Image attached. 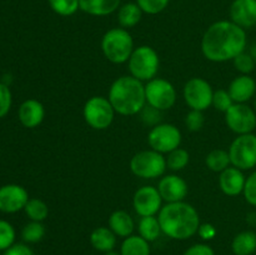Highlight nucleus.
I'll use <instances>...</instances> for the list:
<instances>
[{"instance_id": "nucleus-1", "label": "nucleus", "mask_w": 256, "mask_h": 255, "mask_svg": "<svg viewBox=\"0 0 256 255\" xmlns=\"http://www.w3.org/2000/svg\"><path fill=\"white\" fill-rule=\"evenodd\" d=\"M246 32L232 20L210 25L202 39V52L208 60L224 62L234 60L246 48Z\"/></svg>"}, {"instance_id": "nucleus-2", "label": "nucleus", "mask_w": 256, "mask_h": 255, "mask_svg": "<svg viewBox=\"0 0 256 255\" xmlns=\"http://www.w3.org/2000/svg\"><path fill=\"white\" fill-rule=\"evenodd\" d=\"M162 234L175 240H186L195 235L200 226L199 212L185 202H168L158 216Z\"/></svg>"}, {"instance_id": "nucleus-3", "label": "nucleus", "mask_w": 256, "mask_h": 255, "mask_svg": "<svg viewBox=\"0 0 256 255\" xmlns=\"http://www.w3.org/2000/svg\"><path fill=\"white\" fill-rule=\"evenodd\" d=\"M108 99L118 114L124 116L136 115L146 104L145 85L132 75H124L112 82Z\"/></svg>"}, {"instance_id": "nucleus-4", "label": "nucleus", "mask_w": 256, "mask_h": 255, "mask_svg": "<svg viewBox=\"0 0 256 255\" xmlns=\"http://www.w3.org/2000/svg\"><path fill=\"white\" fill-rule=\"evenodd\" d=\"M102 50L110 62L122 64L130 59L134 52V40L124 28H112L102 36Z\"/></svg>"}, {"instance_id": "nucleus-5", "label": "nucleus", "mask_w": 256, "mask_h": 255, "mask_svg": "<svg viewBox=\"0 0 256 255\" xmlns=\"http://www.w3.org/2000/svg\"><path fill=\"white\" fill-rule=\"evenodd\" d=\"M132 76L140 82H150L156 76L160 66V59L156 50L149 45L135 48L132 56L128 60Z\"/></svg>"}, {"instance_id": "nucleus-6", "label": "nucleus", "mask_w": 256, "mask_h": 255, "mask_svg": "<svg viewBox=\"0 0 256 255\" xmlns=\"http://www.w3.org/2000/svg\"><path fill=\"white\" fill-rule=\"evenodd\" d=\"M166 158L155 150H142L130 160V170L142 179H155L164 175L166 170Z\"/></svg>"}, {"instance_id": "nucleus-7", "label": "nucleus", "mask_w": 256, "mask_h": 255, "mask_svg": "<svg viewBox=\"0 0 256 255\" xmlns=\"http://www.w3.org/2000/svg\"><path fill=\"white\" fill-rule=\"evenodd\" d=\"M82 114L90 128L95 130H105L112 125L115 110L108 98L92 96L85 102Z\"/></svg>"}, {"instance_id": "nucleus-8", "label": "nucleus", "mask_w": 256, "mask_h": 255, "mask_svg": "<svg viewBox=\"0 0 256 255\" xmlns=\"http://www.w3.org/2000/svg\"><path fill=\"white\" fill-rule=\"evenodd\" d=\"M229 156L232 166L240 170H249L256 166V135H238L229 148Z\"/></svg>"}, {"instance_id": "nucleus-9", "label": "nucleus", "mask_w": 256, "mask_h": 255, "mask_svg": "<svg viewBox=\"0 0 256 255\" xmlns=\"http://www.w3.org/2000/svg\"><path fill=\"white\" fill-rule=\"evenodd\" d=\"M145 96L149 106L159 112H165L174 106L176 102V90L168 80L154 78L145 85Z\"/></svg>"}, {"instance_id": "nucleus-10", "label": "nucleus", "mask_w": 256, "mask_h": 255, "mask_svg": "<svg viewBox=\"0 0 256 255\" xmlns=\"http://www.w3.org/2000/svg\"><path fill=\"white\" fill-rule=\"evenodd\" d=\"M150 148L162 154H169L182 144V132L172 124H158L148 134Z\"/></svg>"}, {"instance_id": "nucleus-11", "label": "nucleus", "mask_w": 256, "mask_h": 255, "mask_svg": "<svg viewBox=\"0 0 256 255\" xmlns=\"http://www.w3.org/2000/svg\"><path fill=\"white\" fill-rule=\"evenodd\" d=\"M184 100L192 110L204 112L212 104L214 90L202 78H192L184 86Z\"/></svg>"}, {"instance_id": "nucleus-12", "label": "nucleus", "mask_w": 256, "mask_h": 255, "mask_svg": "<svg viewBox=\"0 0 256 255\" xmlns=\"http://www.w3.org/2000/svg\"><path fill=\"white\" fill-rule=\"evenodd\" d=\"M225 122L235 134H250L256 128V112L249 105L234 102L225 112Z\"/></svg>"}, {"instance_id": "nucleus-13", "label": "nucleus", "mask_w": 256, "mask_h": 255, "mask_svg": "<svg viewBox=\"0 0 256 255\" xmlns=\"http://www.w3.org/2000/svg\"><path fill=\"white\" fill-rule=\"evenodd\" d=\"M162 198L158 188L144 185L135 192L132 206L140 216H155L162 210Z\"/></svg>"}, {"instance_id": "nucleus-14", "label": "nucleus", "mask_w": 256, "mask_h": 255, "mask_svg": "<svg viewBox=\"0 0 256 255\" xmlns=\"http://www.w3.org/2000/svg\"><path fill=\"white\" fill-rule=\"evenodd\" d=\"M29 200V194L18 184H8L0 188V212L12 214L22 210Z\"/></svg>"}, {"instance_id": "nucleus-15", "label": "nucleus", "mask_w": 256, "mask_h": 255, "mask_svg": "<svg viewBox=\"0 0 256 255\" xmlns=\"http://www.w3.org/2000/svg\"><path fill=\"white\" fill-rule=\"evenodd\" d=\"M158 190H159L162 200L166 202H184L189 192L186 182L182 178L174 174L165 175L164 178H162L159 185H158Z\"/></svg>"}, {"instance_id": "nucleus-16", "label": "nucleus", "mask_w": 256, "mask_h": 255, "mask_svg": "<svg viewBox=\"0 0 256 255\" xmlns=\"http://www.w3.org/2000/svg\"><path fill=\"white\" fill-rule=\"evenodd\" d=\"M230 19L242 29L256 25V0H234L230 5Z\"/></svg>"}, {"instance_id": "nucleus-17", "label": "nucleus", "mask_w": 256, "mask_h": 255, "mask_svg": "<svg viewBox=\"0 0 256 255\" xmlns=\"http://www.w3.org/2000/svg\"><path fill=\"white\" fill-rule=\"evenodd\" d=\"M245 182H246V178L242 170L238 168L229 166L224 172H220L219 186L228 196H238L242 194L244 192Z\"/></svg>"}, {"instance_id": "nucleus-18", "label": "nucleus", "mask_w": 256, "mask_h": 255, "mask_svg": "<svg viewBox=\"0 0 256 255\" xmlns=\"http://www.w3.org/2000/svg\"><path fill=\"white\" fill-rule=\"evenodd\" d=\"M19 120L25 128H32L39 126L42 122L45 116V109L44 105L39 102V100L35 99H28L20 105L19 112Z\"/></svg>"}, {"instance_id": "nucleus-19", "label": "nucleus", "mask_w": 256, "mask_h": 255, "mask_svg": "<svg viewBox=\"0 0 256 255\" xmlns=\"http://www.w3.org/2000/svg\"><path fill=\"white\" fill-rule=\"evenodd\" d=\"M230 96L238 104H245L254 96L256 92V82L250 75H239L229 85Z\"/></svg>"}, {"instance_id": "nucleus-20", "label": "nucleus", "mask_w": 256, "mask_h": 255, "mask_svg": "<svg viewBox=\"0 0 256 255\" xmlns=\"http://www.w3.org/2000/svg\"><path fill=\"white\" fill-rule=\"evenodd\" d=\"M122 0H79L80 10L92 16H106L120 8Z\"/></svg>"}, {"instance_id": "nucleus-21", "label": "nucleus", "mask_w": 256, "mask_h": 255, "mask_svg": "<svg viewBox=\"0 0 256 255\" xmlns=\"http://www.w3.org/2000/svg\"><path fill=\"white\" fill-rule=\"evenodd\" d=\"M109 228L116 236L128 238L134 232V220L125 210H116L109 218Z\"/></svg>"}, {"instance_id": "nucleus-22", "label": "nucleus", "mask_w": 256, "mask_h": 255, "mask_svg": "<svg viewBox=\"0 0 256 255\" xmlns=\"http://www.w3.org/2000/svg\"><path fill=\"white\" fill-rule=\"evenodd\" d=\"M90 242L98 252H108L110 250H114L116 245V235L112 232L110 228L100 226L92 230L90 235Z\"/></svg>"}, {"instance_id": "nucleus-23", "label": "nucleus", "mask_w": 256, "mask_h": 255, "mask_svg": "<svg viewBox=\"0 0 256 255\" xmlns=\"http://www.w3.org/2000/svg\"><path fill=\"white\" fill-rule=\"evenodd\" d=\"M232 250L235 255H252L256 252V232L245 230L235 235L232 242Z\"/></svg>"}, {"instance_id": "nucleus-24", "label": "nucleus", "mask_w": 256, "mask_h": 255, "mask_svg": "<svg viewBox=\"0 0 256 255\" xmlns=\"http://www.w3.org/2000/svg\"><path fill=\"white\" fill-rule=\"evenodd\" d=\"M142 16V10L136 2H126L118 9V22L120 26L128 29L139 24Z\"/></svg>"}, {"instance_id": "nucleus-25", "label": "nucleus", "mask_w": 256, "mask_h": 255, "mask_svg": "<svg viewBox=\"0 0 256 255\" xmlns=\"http://www.w3.org/2000/svg\"><path fill=\"white\" fill-rule=\"evenodd\" d=\"M120 255H150L149 242L140 235H130L122 242Z\"/></svg>"}, {"instance_id": "nucleus-26", "label": "nucleus", "mask_w": 256, "mask_h": 255, "mask_svg": "<svg viewBox=\"0 0 256 255\" xmlns=\"http://www.w3.org/2000/svg\"><path fill=\"white\" fill-rule=\"evenodd\" d=\"M138 230L140 236L149 242H155L162 232L159 219L156 216H142L138 224Z\"/></svg>"}, {"instance_id": "nucleus-27", "label": "nucleus", "mask_w": 256, "mask_h": 255, "mask_svg": "<svg viewBox=\"0 0 256 255\" xmlns=\"http://www.w3.org/2000/svg\"><path fill=\"white\" fill-rule=\"evenodd\" d=\"M205 164H206V166L209 168L212 172H224V170L228 169L229 165L232 164L229 152H225V150L222 149L212 150V152L206 155V158H205Z\"/></svg>"}, {"instance_id": "nucleus-28", "label": "nucleus", "mask_w": 256, "mask_h": 255, "mask_svg": "<svg viewBox=\"0 0 256 255\" xmlns=\"http://www.w3.org/2000/svg\"><path fill=\"white\" fill-rule=\"evenodd\" d=\"M24 210L25 214L28 215V218L32 222H44L48 218V215H49V208H48L46 202L40 199H36V198L28 200Z\"/></svg>"}, {"instance_id": "nucleus-29", "label": "nucleus", "mask_w": 256, "mask_h": 255, "mask_svg": "<svg viewBox=\"0 0 256 255\" xmlns=\"http://www.w3.org/2000/svg\"><path fill=\"white\" fill-rule=\"evenodd\" d=\"M190 160V154L188 150L182 149V148H178V149L172 150L166 156V166L169 168L172 172H179L186 168V165L189 164Z\"/></svg>"}, {"instance_id": "nucleus-30", "label": "nucleus", "mask_w": 256, "mask_h": 255, "mask_svg": "<svg viewBox=\"0 0 256 255\" xmlns=\"http://www.w3.org/2000/svg\"><path fill=\"white\" fill-rule=\"evenodd\" d=\"M49 6L60 16H72L80 9L79 0H48Z\"/></svg>"}, {"instance_id": "nucleus-31", "label": "nucleus", "mask_w": 256, "mask_h": 255, "mask_svg": "<svg viewBox=\"0 0 256 255\" xmlns=\"http://www.w3.org/2000/svg\"><path fill=\"white\" fill-rule=\"evenodd\" d=\"M45 235V226L42 222H30L22 228V238L25 242H39Z\"/></svg>"}, {"instance_id": "nucleus-32", "label": "nucleus", "mask_w": 256, "mask_h": 255, "mask_svg": "<svg viewBox=\"0 0 256 255\" xmlns=\"http://www.w3.org/2000/svg\"><path fill=\"white\" fill-rule=\"evenodd\" d=\"M232 62H234L235 69L242 72V75H250V72H254L255 69V59L249 52H242Z\"/></svg>"}, {"instance_id": "nucleus-33", "label": "nucleus", "mask_w": 256, "mask_h": 255, "mask_svg": "<svg viewBox=\"0 0 256 255\" xmlns=\"http://www.w3.org/2000/svg\"><path fill=\"white\" fill-rule=\"evenodd\" d=\"M15 242V230L9 222L0 220V250L9 249Z\"/></svg>"}, {"instance_id": "nucleus-34", "label": "nucleus", "mask_w": 256, "mask_h": 255, "mask_svg": "<svg viewBox=\"0 0 256 255\" xmlns=\"http://www.w3.org/2000/svg\"><path fill=\"white\" fill-rule=\"evenodd\" d=\"M169 2L170 0H136V4L145 14L156 15L166 9Z\"/></svg>"}, {"instance_id": "nucleus-35", "label": "nucleus", "mask_w": 256, "mask_h": 255, "mask_svg": "<svg viewBox=\"0 0 256 255\" xmlns=\"http://www.w3.org/2000/svg\"><path fill=\"white\" fill-rule=\"evenodd\" d=\"M234 104V100L230 96L229 92L224 89H219L214 92V96H212V106L216 110L222 112H226L229 108Z\"/></svg>"}, {"instance_id": "nucleus-36", "label": "nucleus", "mask_w": 256, "mask_h": 255, "mask_svg": "<svg viewBox=\"0 0 256 255\" xmlns=\"http://www.w3.org/2000/svg\"><path fill=\"white\" fill-rule=\"evenodd\" d=\"M205 122V118L202 115V112L199 110H190L185 116V125L190 132H199L202 129Z\"/></svg>"}, {"instance_id": "nucleus-37", "label": "nucleus", "mask_w": 256, "mask_h": 255, "mask_svg": "<svg viewBox=\"0 0 256 255\" xmlns=\"http://www.w3.org/2000/svg\"><path fill=\"white\" fill-rule=\"evenodd\" d=\"M12 108V92L4 82H0V118H4Z\"/></svg>"}, {"instance_id": "nucleus-38", "label": "nucleus", "mask_w": 256, "mask_h": 255, "mask_svg": "<svg viewBox=\"0 0 256 255\" xmlns=\"http://www.w3.org/2000/svg\"><path fill=\"white\" fill-rule=\"evenodd\" d=\"M242 194H244L245 200H246L250 205L256 206V172H252V174L246 179Z\"/></svg>"}, {"instance_id": "nucleus-39", "label": "nucleus", "mask_w": 256, "mask_h": 255, "mask_svg": "<svg viewBox=\"0 0 256 255\" xmlns=\"http://www.w3.org/2000/svg\"><path fill=\"white\" fill-rule=\"evenodd\" d=\"M184 255H215V252L208 244H194L185 250Z\"/></svg>"}, {"instance_id": "nucleus-40", "label": "nucleus", "mask_w": 256, "mask_h": 255, "mask_svg": "<svg viewBox=\"0 0 256 255\" xmlns=\"http://www.w3.org/2000/svg\"><path fill=\"white\" fill-rule=\"evenodd\" d=\"M198 234H199V236L202 238V240H212L214 239L215 235H216V229H215V226L212 224L205 222V224H200Z\"/></svg>"}, {"instance_id": "nucleus-41", "label": "nucleus", "mask_w": 256, "mask_h": 255, "mask_svg": "<svg viewBox=\"0 0 256 255\" xmlns=\"http://www.w3.org/2000/svg\"><path fill=\"white\" fill-rule=\"evenodd\" d=\"M4 255H35L34 252L25 244H14L5 250Z\"/></svg>"}, {"instance_id": "nucleus-42", "label": "nucleus", "mask_w": 256, "mask_h": 255, "mask_svg": "<svg viewBox=\"0 0 256 255\" xmlns=\"http://www.w3.org/2000/svg\"><path fill=\"white\" fill-rule=\"evenodd\" d=\"M105 255H120V252H116L115 250H110V252H105Z\"/></svg>"}, {"instance_id": "nucleus-43", "label": "nucleus", "mask_w": 256, "mask_h": 255, "mask_svg": "<svg viewBox=\"0 0 256 255\" xmlns=\"http://www.w3.org/2000/svg\"><path fill=\"white\" fill-rule=\"evenodd\" d=\"M254 108H255V110H256V99H255V102H254Z\"/></svg>"}]
</instances>
